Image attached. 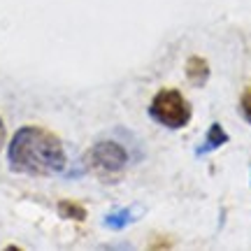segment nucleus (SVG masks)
<instances>
[{
  "mask_svg": "<svg viewBox=\"0 0 251 251\" xmlns=\"http://www.w3.org/2000/svg\"><path fill=\"white\" fill-rule=\"evenodd\" d=\"M230 137H228V133L224 130V126L221 124H212L209 126V130H207V137L205 142L200 144V149H198V156H205V153L214 151V149H219V147H224L226 142H228Z\"/></svg>",
  "mask_w": 251,
  "mask_h": 251,
  "instance_id": "39448f33",
  "label": "nucleus"
},
{
  "mask_svg": "<svg viewBox=\"0 0 251 251\" xmlns=\"http://www.w3.org/2000/svg\"><path fill=\"white\" fill-rule=\"evenodd\" d=\"M149 117L170 130H179L188 126L193 109H191V102L177 89H163L149 102Z\"/></svg>",
  "mask_w": 251,
  "mask_h": 251,
  "instance_id": "f03ea898",
  "label": "nucleus"
},
{
  "mask_svg": "<svg viewBox=\"0 0 251 251\" xmlns=\"http://www.w3.org/2000/svg\"><path fill=\"white\" fill-rule=\"evenodd\" d=\"M137 212H135L133 207H119V209H112L107 216H105V226L112 228V230H121L126 228L128 224H133Z\"/></svg>",
  "mask_w": 251,
  "mask_h": 251,
  "instance_id": "423d86ee",
  "label": "nucleus"
},
{
  "mask_svg": "<svg viewBox=\"0 0 251 251\" xmlns=\"http://www.w3.org/2000/svg\"><path fill=\"white\" fill-rule=\"evenodd\" d=\"M5 137H7V130H5V124H2V119H0V149L5 147Z\"/></svg>",
  "mask_w": 251,
  "mask_h": 251,
  "instance_id": "1a4fd4ad",
  "label": "nucleus"
},
{
  "mask_svg": "<svg viewBox=\"0 0 251 251\" xmlns=\"http://www.w3.org/2000/svg\"><path fill=\"white\" fill-rule=\"evenodd\" d=\"M186 79L193 84V86H205L207 79H209V63L202 58V56H191L186 61Z\"/></svg>",
  "mask_w": 251,
  "mask_h": 251,
  "instance_id": "20e7f679",
  "label": "nucleus"
},
{
  "mask_svg": "<svg viewBox=\"0 0 251 251\" xmlns=\"http://www.w3.org/2000/svg\"><path fill=\"white\" fill-rule=\"evenodd\" d=\"M84 163H86V170L93 172L96 177H114L128 165V151L114 140H100L91 147L86 156H84Z\"/></svg>",
  "mask_w": 251,
  "mask_h": 251,
  "instance_id": "7ed1b4c3",
  "label": "nucleus"
},
{
  "mask_svg": "<svg viewBox=\"0 0 251 251\" xmlns=\"http://www.w3.org/2000/svg\"><path fill=\"white\" fill-rule=\"evenodd\" d=\"M240 109H242V117L251 124V86L244 91L242 98H240Z\"/></svg>",
  "mask_w": 251,
  "mask_h": 251,
  "instance_id": "6e6552de",
  "label": "nucleus"
},
{
  "mask_svg": "<svg viewBox=\"0 0 251 251\" xmlns=\"http://www.w3.org/2000/svg\"><path fill=\"white\" fill-rule=\"evenodd\" d=\"M9 170L30 177H54L68 165L63 142L40 126H24L12 135L7 147Z\"/></svg>",
  "mask_w": 251,
  "mask_h": 251,
  "instance_id": "f257e3e1",
  "label": "nucleus"
},
{
  "mask_svg": "<svg viewBox=\"0 0 251 251\" xmlns=\"http://www.w3.org/2000/svg\"><path fill=\"white\" fill-rule=\"evenodd\" d=\"M58 214L63 219H68V221H86V207H81L79 202H75V200H61L58 202Z\"/></svg>",
  "mask_w": 251,
  "mask_h": 251,
  "instance_id": "0eeeda50",
  "label": "nucleus"
}]
</instances>
